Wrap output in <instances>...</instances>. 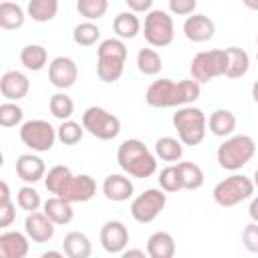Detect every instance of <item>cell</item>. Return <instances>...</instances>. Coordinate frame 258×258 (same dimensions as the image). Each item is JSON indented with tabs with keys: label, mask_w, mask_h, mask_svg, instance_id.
Wrapping results in <instances>:
<instances>
[{
	"label": "cell",
	"mask_w": 258,
	"mask_h": 258,
	"mask_svg": "<svg viewBox=\"0 0 258 258\" xmlns=\"http://www.w3.org/2000/svg\"><path fill=\"white\" fill-rule=\"evenodd\" d=\"M127 60V46L121 38H105L97 46V75L103 83L121 79Z\"/></svg>",
	"instance_id": "3957f363"
},
{
	"label": "cell",
	"mask_w": 258,
	"mask_h": 258,
	"mask_svg": "<svg viewBox=\"0 0 258 258\" xmlns=\"http://www.w3.org/2000/svg\"><path fill=\"white\" fill-rule=\"evenodd\" d=\"M54 222L44 214V212H28L26 220H24V232L26 236L36 242V244H44L50 242L54 236Z\"/></svg>",
	"instance_id": "5bb4252c"
},
{
	"label": "cell",
	"mask_w": 258,
	"mask_h": 258,
	"mask_svg": "<svg viewBox=\"0 0 258 258\" xmlns=\"http://www.w3.org/2000/svg\"><path fill=\"white\" fill-rule=\"evenodd\" d=\"M177 171H179V177H181V185L183 189H200L206 181V175L202 171V167L198 163H191V161H179L177 163Z\"/></svg>",
	"instance_id": "f546056e"
},
{
	"label": "cell",
	"mask_w": 258,
	"mask_h": 258,
	"mask_svg": "<svg viewBox=\"0 0 258 258\" xmlns=\"http://www.w3.org/2000/svg\"><path fill=\"white\" fill-rule=\"evenodd\" d=\"M24 119V111L16 101H4L0 105V125L2 127H16Z\"/></svg>",
	"instance_id": "74e56055"
},
{
	"label": "cell",
	"mask_w": 258,
	"mask_h": 258,
	"mask_svg": "<svg viewBox=\"0 0 258 258\" xmlns=\"http://www.w3.org/2000/svg\"><path fill=\"white\" fill-rule=\"evenodd\" d=\"M254 181L242 173H234L222 181L216 183L212 196L214 202L222 208H234L238 204H242L244 200H250L254 194Z\"/></svg>",
	"instance_id": "52a82bcc"
},
{
	"label": "cell",
	"mask_w": 258,
	"mask_h": 258,
	"mask_svg": "<svg viewBox=\"0 0 258 258\" xmlns=\"http://www.w3.org/2000/svg\"><path fill=\"white\" fill-rule=\"evenodd\" d=\"M256 42H258V36H256Z\"/></svg>",
	"instance_id": "f5cc1de1"
},
{
	"label": "cell",
	"mask_w": 258,
	"mask_h": 258,
	"mask_svg": "<svg viewBox=\"0 0 258 258\" xmlns=\"http://www.w3.org/2000/svg\"><path fill=\"white\" fill-rule=\"evenodd\" d=\"M56 139V129L44 119H30L20 125V141L36 153L50 151Z\"/></svg>",
	"instance_id": "30bf717a"
},
{
	"label": "cell",
	"mask_w": 258,
	"mask_h": 258,
	"mask_svg": "<svg viewBox=\"0 0 258 258\" xmlns=\"http://www.w3.org/2000/svg\"><path fill=\"white\" fill-rule=\"evenodd\" d=\"M242 4H244L248 10H254V12H258V0H242Z\"/></svg>",
	"instance_id": "7dc6e473"
},
{
	"label": "cell",
	"mask_w": 258,
	"mask_h": 258,
	"mask_svg": "<svg viewBox=\"0 0 258 258\" xmlns=\"http://www.w3.org/2000/svg\"><path fill=\"white\" fill-rule=\"evenodd\" d=\"M83 127L85 131H89L93 137L101 139V141H111L121 133V121L117 115L109 113L103 107H89L83 113Z\"/></svg>",
	"instance_id": "9c48e42d"
},
{
	"label": "cell",
	"mask_w": 258,
	"mask_h": 258,
	"mask_svg": "<svg viewBox=\"0 0 258 258\" xmlns=\"http://www.w3.org/2000/svg\"><path fill=\"white\" fill-rule=\"evenodd\" d=\"M183 34L191 42H208L216 34V24L206 14H189L183 22Z\"/></svg>",
	"instance_id": "9a60e30c"
},
{
	"label": "cell",
	"mask_w": 258,
	"mask_h": 258,
	"mask_svg": "<svg viewBox=\"0 0 258 258\" xmlns=\"http://www.w3.org/2000/svg\"><path fill=\"white\" fill-rule=\"evenodd\" d=\"M161 56L155 48H141L137 52V69L145 77H155L161 71Z\"/></svg>",
	"instance_id": "836d02e7"
},
{
	"label": "cell",
	"mask_w": 258,
	"mask_h": 258,
	"mask_svg": "<svg viewBox=\"0 0 258 258\" xmlns=\"http://www.w3.org/2000/svg\"><path fill=\"white\" fill-rule=\"evenodd\" d=\"M58 12V0H28L26 14L34 22H50Z\"/></svg>",
	"instance_id": "4dcf8cb0"
},
{
	"label": "cell",
	"mask_w": 258,
	"mask_h": 258,
	"mask_svg": "<svg viewBox=\"0 0 258 258\" xmlns=\"http://www.w3.org/2000/svg\"><path fill=\"white\" fill-rule=\"evenodd\" d=\"M48 109H50V113L56 119L64 121V119H71L73 117V113H75V101L67 93H54L50 97V101H48Z\"/></svg>",
	"instance_id": "e575fe53"
},
{
	"label": "cell",
	"mask_w": 258,
	"mask_h": 258,
	"mask_svg": "<svg viewBox=\"0 0 258 258\" xmlns=\"http://www.w3.org/2000/svg\"><path fill=\"white\" fill-rule=\"evenodd\" d=\"M77 10L87 20H99L109 10V0H77Z\"/></svg>",
	"instance_id": "8d00e7d4"
},
{
	"label": "cell",
	"mask_w": 258,
	"mask_h": 258,
	"mask_svg": "<svg viewBox=\"0 0 258 258\" xmlns=\"http://www.w3.org/2000/svg\"><path fill=\"white\" fill-rule=\"evenodd\" d=\"M141 20L137 18L135 12L127 10V12H119L113 20V30L117 34V38L127 40V38H135L141 32Z\"/></svg>",
	"instance_id": "d4e9b609"
},
{
	"label": "cell",
	"mask_w": 258,
	"mask_h": 258,
	"mask_svg": "<svg viewBox=\"0 0 258 258\" xmlns=\"http://www.w3.org/2000/svg\"><path fill=\"white\" fill-rule=\"evenodd\" d=\"M16 175L26 183H36L46 175V165L38 155L22 153L16 159Z\"/></svg>",
	"instance_id": "ac0fdd59"
},
{
	"label": "cell",
	"mask_w": 258,
	"mask_h": 258,
	"mask_svg": "<svg viewBox=\"0 0 258 258\" xmlns=\"http://www.w3.org/2000/svg\"><path fill=\"white\" fill-rule=\"evenodd\" d=\"M252 181H254V185H256V187H258V167H256V169H254V179H252Z\"/></svg>",
	"instance_id": "f907efd6"
},
{
	"label": "cell",
	"mask_w": 258,
	"mask_h": 258,
	"mask_svg": "<svg viewBox=\"0 0 258 258\" xmlns=\"http://www.w3.org/2000/svg\"><path fill=\"white\" fill-rule=\"evenodd\" d=\"M202 93V85L194 79H157L145 91V103L153 109H167V107H183L198 101Z\"/></svg>",
	"instance_id": "6da1fadb"
},
{
	"label": "cell",
	"mask_w": 258,
	"mask_h": 258,
	"mask_svg": "<svg viewBox=\"0 0 258 258\" xmlns=\"http://www.w3.org/2000/svg\"><path fill=\"white\" fill-rule=\"evenodd\" d=\"M169 12L175 16H189L198 8V0H167Z\"/></svg>",
	"instance_id": "b9f144b4"
},
{
	"label": "cell",
	"mask_w": 258,
	"mask_h": 258,
	"mask_svg": "<svg viewBox=\"0 0 258 258\" xmlns=\"http://www.w3.org/2000/svg\"><path fill=\"white\" fill-rule=\"evenodd\" d=\"M165 204H167V191L157 189V187H149L143 194H139L137 198H133L131 216L139 224H149L163 212Z\"/></svg>",
	"instance_id": "8fae6325"
},
{
	"label": "cell",
	"mask_w": 258,
	"mask_h": 258,
	"mask_svg": "<svg viewBox=\"0 0 258 258\" xmlns=\"http://www.w3.org/2000/svg\"><path fill=\"white\" fill-rule=\"evenodd\" d=\"M256 153V141L250 135H230L218 147V163L222 169L238 171L242 169Z\"/></svg>",
	"instance_id": "5b68a950"
},
{
	"label": "cell",
	"mask_w": 258,
	"mask_h": 258,
	"mask_svg": "<svg viewBox=\"0 0 258 258\" xmlns=\"http://www.w3.org/2000/svg\"><path fill=\"white\" fill-rule=\"evenodd\" d=\"M20 62L24 69L28 71H42L48 62V52L42 44H26L22 50H20Z\"/></svg>",
	"instance_id": "83f0119b"
},
{
	"label": "cell",
	"mask_w": 258,
	"mask_h": 258,
	"mask_svg": "<svg viewBox=\"0 0 258 258\" xmlns=\"http://www.w3.org/2000/svg\"><path fill=\"white\" fill-rule=\"evenodd\" d=\"M99 240H101V246H103L105 252H109V254H123V250L129 244L127 226L123 222H119V220H109V222L103 224Z\"/></svg>",
	"instance_id": "4fadbf2b"
},
{
	"label": "cell",
	"mask_w": 258,
	"mask_h": 258,
	"mask_svg": "<svg viewBox=\"0 0 258 258\" xmlns=\"http://www.w3.org/2000/svg\"><path fill=\"white\" fill-rule=\"evenodd\" d=\"M16 204L26 212H36L42 202H40V194L32 185H22L16 191Z\"/></svg>",
	"instance_id": "ab89813d"
},
{
	"label": "cell",
	"mask_w": 258,
	"mask_h": 258,
	"mask_svg": "<svg viewBox=\"0 0 258 258\" xmlns=\"http://www.w3.org/2000/svg\"><path fill=\"white\" fill-rule=\"evenodd\" d=\"M16 218V206L12 200H2L0 202V228H8Z\"/></svg>",
	"instance_id": "7bdbcfd3"
},
{
	"label": "cell",
	"mask_w": 258,
	"mask_h": 258,
	"mask_svg": "<svg viewBox=\"0 0 258 258\" xmlns=\"http://www.w3.org/2000/svg\"><path fill=\"white\" fill-rule=\"evenodd\" d=\"M83 133H85V127L73 119H64L60 121V125L56 127V137L60 143L64 145H75L83 139Z\"/></svg>",
	"instance_id": "d590c367"
},
{
	"label": "cell",
	"mask_w": 258,
	"mask_h": 258,
	"mask_svg": "<svg viewBox=\"0 0 258 258\" xmlns=\"http://www.w3.org/2000/svg\"><path fill=\"white\" fill-rule=\"evenodd\" d=\"M119 167L137 179L151 177L157 171V155H153L141 139H125L117 149Z\"/></svg>",
	"instance_id": "7a4b0ae2"
},
{
	"label": "cell",
	"mask_w": 258,
	"mask_h": 258,
	"mask_svg": "<svg viewBox=\"0 0 258 258\" xmlns=\"http://www.w3.org/2000/svg\"><path fill=\"white\" fill-rule=\"evenodd\" d=\"M99 38H101V28L93 20H85V22L77 24L73 30V40L79 46H93V44H97Z\"/></svg>",
	"instance_id": "d6a6232c"
},
{
	"label": "cell",
	"mask_w": 258,
	"mask_h": 258,
	"mask_svg": "<svg viewBox=\"0 0 258 258\" xmlns=\"http://www.w3.org/2000/svg\"><path fill=\"white\" fill-rule=\"evenodd\" d=\"M228 71V50L226 48H212L202 50L191 58L189 73L191 79L202 83H210L218 77H226Z\"/></svg>",
	"instance_id": "8992f818"
},
{
	"label": "cell",
	"mask_w": 258,
	"mask_h": 258,
	"mask_svg": "<svg viewBox=\"0 0 258 258\" xmlns=\"http://www.w3.org/2000/svg\"><path fill=\"white\" fill-rule=\"evenodd\" d=\"M155 155L161 161H179L183 155V143L179 141V137H159L155 141Z\"/></svg>",
	"instance_id": "1f68e13d"
},
{
	"label": "cell",
	"mask_w": 258,
	"mask_h": 258,
	"mask_svg": "<svg viewBox=\"0 0 258 258\" xmlns=\"http://www.w3.org/2000/svg\"><path fill=\"white\" fill-rule=\"evenodd\" d=\"M42 212H44L56 226H67V224L73 220V216H75L73 204H71L69 200L60 198V196L48 198V200L44 202V210H42Z\"/></svg>",
	"instance_id": "603a6c76"
},
{
	"label": "cell",
	"mask_w": 258,
	"mask_h": 258,
	"mask_svg": "<svg viewBox=\"0 0 258 258\" xmlns=\"http://www.w3.org/2000/svg\"><path fill=\"white\" fill-rule=\"evenodd\" d=\"M62 252L69 258H89L93 252V246L87 234L73 230L62 238Z\"/></svg>",
	"instance_id": "7402d4cb"
},
{
	"label": "cell",
	"mask_w": 258,
	"mask_h": 258,
	"mask_svg": "<svg viewBox=\"0 0 258 258\" xmlns=\"http://www.w3.org/2000/svg\"><path fill=\"white\" fill-rule=\"evenodd\" d=\"M210 133L216 137H230L236 129V115L230 109H216L208 121Z\"/></svg>",
	"instance_id": "cb8c5ba5"
},
{
	"label": "cell",
	"mask_w": 258,
	"mask_h": 258,
	"mask_svg": "<svg viewBox=\"0 0 258 258\" xmlns=\"http://www.w3.org/2000/svg\"><path fill=\"white\" fill-rule=\"evenodd\" d=\"M30 81L20 71H6L0 77V93L6 101H20L28 95Z\"/></svg>",
	"instance_id": "2e32d148"
},
{
	"label": "cell",
	"mask_w": 258,
	"mask_h": 258,
	"mask_svg": "<svg viewBox=\"0 0 258 258\" xmlns=\"http://www.w3.org/2000/svg\"><path fill=\"white\" fill-rule=\"evenodd\" d=\"M157 181H159V187L165 189L167 194H175V191L183 189L181 177H179V171H177V165H167V167H163V169L159 171Z\"/></svg>",
	"instance_id": "f35d334b"
},
{
	"label": "cell",
	"mask_w": 258,
	"mask_h": 258,
	"mask_svg": "<svg viewBox=\"0 0 258 258\" xmlns=\"http://www.w3.org/2000/svg\"><path fill=\"white\" fill-rule=\"evenodd\" d=\"M73 175L75 173L71 171V167H67V165H54L44 175V185H46V189L52 196H62V191L67 189V185L73 179Z\"/></svg>",
	"instance_id": "4316f807"
},
{
	"label": "cell",
	"mask_w": 258,
	"mask_h": 258,
	"mask_svg": "<svg viewBox=\"0 0 258 258\" xmlns=\"http://www.w3.org/2000/svg\"><path fill=\"white\" fill-rule=\"evenodd\" d=\"M95 194H97L95 179L87 173H79V175H73V179L69 181V185H67V189L62 191L60 198L69 200L71 204H85V202L93 200Z\"/></svg>",
	"instance_id": "e0dca14e"
},
{
	"label": "cell",
	"mask_w": 258,
	"mask_h": 258,
	"mask_svg": "<svg viewBox=\"0 0 258 258\" xmlns=\"http://www.w3.org/2000/svg\"><path fill=\"white\" fill-rule=\"evenodd\" d=\"M248 214H250V220H252V222H258V196L252 198L250 208H248Z\"/></svg>",
	"instance_id": "f6af8a7d"
},
{
	"label": "cell",
	"mask_w": 258,
	"mask_h": 258,
	"mask_svg": "<svg viewBox=\"0 0 258 258\" xmlns=\"http://www.w3.org/2000/svg\"><path fill=\"white\" fill-rule=\"evenodd\" d=\"M143 36L149 46H155V48L169 46L175 36L171 14L165 10H149L143 22Z\"/></svg>",
	"instance_id": "ba28073f"
},
{
	"label": "cell",
	"mask_w": 258,
	"mask_h": 258,
	"mask_svg": "<svg viewBox=\"0 0 258 258\" xmlns=\"http://www.w3.org/2000/svg\"><path fill=\"white\" fill-rule=\"evenodd\" d=\"M123 256L125 258H129V256H145V252L143 250H131L129 248V250H123Z\"/></svg>",
	"instance_id": "c3c4849f"
},
{
	"label": "cell",
	"mask_w": 258,
	"mask_h": 258,
	"mask_svg": "<svg viewBox=\"0 0 258 258\" xmlns=\"http://www.w3.org/2000/svg\"><path fill=\"white\" fill-rule=\"evenodd\" d=\"M28 236L26 232H16V230H10V232H2L0 234V254L4 258H24L30 250V244H28Z\"/></svg>",
	"instance_id": "ffe728a7"
},
{
	"label": "cell",
	"mask_w": 258,
	"mask_h": 258,
	"mask_svg": "<svg viewBox=\"0 0 258 258\" xmlns=\"http://www.w3.org/2000/svg\"><path fill=\"white\" fill-rule=\"evenodd\" d=\"M171 123L177 131V137L183 145H200L206 139V131H208V119L204 115V111L200 107L194 105H183L177 107V111L171 117Z\"/></svg>",
	"instance_id": "277c9868"
},
{
	"label": "cell",
	"mask_w": 258,
	"mask_h": 258,
	"mask_svg": "<svg viewBox=\"0 0 258 258\" xmlns=\"http://www.w3.org/2000/svg\"><path fill=\"white\" fill-rule=\"evenodd\" d=\"M147 256L151 258H173L175 254V240L169 232H153L147 238Z\"/></svg>",
	"instance_id": "44dd1931"
},
{
	"label": "cell",
	"mask_w": 258,
	"mask_h": 258,
	"mask_svg": "<svg viewBox=\"0 0 258 258\" xmlns=\"http://www.w3.org/2000/svg\"><path fill=\"white\" fill-rule=\"evenodd\" d=\"M79 79V67L69 56H54L48 62V81L52 87L64 91L71 89Z\"/></svg>",
	"instance_id": "7c38bea8"
},
{
	"label": "cell",
	"mask_w": 258,
	"mask_h": 258,
	"mask_svg": "<svg viewBox=\"0 0 258 258\" xmlns=\"http://www.w3.org/2000/svg\"><path fill=\"white\" fill-rule=\"evenodd\" d=\"M256 60H258V52H256Z\"/></svg>",
	"instance_id": "816d5d0a"
},
{
	"label": "cell",
	"mask_w": 258,
	"mask_h": 258,
	"mask_svg": "<svg viewBox=\"0 0 258 258\" xmlns=\"http://www.w3.org/2000/svg\"><path fill=\"white\" fill-rule=\"evenodd\" d=\"M125 4L129 6L131 12L139 14V12H149L153 6V0H125Z\"/></svg>",
	"instance_id": "ee69618b"
},
{
	"label": "cell",
	"mask_w": 258,
	"mask_h": 258,
	"mask_svg": "<svg viewBox=\"0 0 258 258\" xmlns=\"http://www.w3.org/2000/svg\"><path fill=\"white\" fill-rule=\"evenodd\" d=\"M62 256H67V254L64 252H58V250H48V252L42 254V258H62Z\"/></svg>",
	"instance_id": "bcb514c9"
},
{
	"label": "cell",
	"mask_w": 258,
	"mask_h": 258,
	"mask_svg": "<svg viewBox=\"0 0 258 258\" xmlns=\"http://www.w3.org/2000/svg\"><path fill=\"white\" fill-rule=\"evenodd\" d=\"M228 71L226 77L228 79H240L248 73L250 69V56L244 48L240 46H228Z\"/></svg>",
	"instance_id": "f1b7e54d"
},
{
	"label": "cell",
	"mask_w": 258,
	"mask_h": 258,
	"mask_svg": "<svg viewBox=\"0 0 258 258\" xmlns=\"http://www.w3.org/2000/svg\"><path fill=\"white\" fill-rule=\"evenodd\" d=\"M133 181L127 173H111L103 181V194L111 202H127L133 196Z\"/></svg>",
	"instance_id": "d6986e66"
},
{
	"label": "cell",
	"mask_w": 258,
	"mask_h": 258,
	"mask_svg": "<svg viewBox=\"0 0 258 258\" xmlns=\"http://www.w3.org/2000/svg\"><path fill=\"white\" fill-rule=\"evenodd\" d=\"M252 99L258 103V81H254V85H252Z\"/></svg>",
	"instance_id": "681fc988"
},
{
	"label": "cell",
	"mask_w": 258,
	"mask_h": 258,
	"mask_svg": "<svg viewBox=\"0 0 258 258\" xmlns=\"http://www.w3.org/2000/svg\"><path fill=\"white\" fill-rule=\"evenodd\" d=\"M242 244L248 252L258 254V222H250L242 230Z\"/></svg>",
	"instance_id": "60d3db41"
},
{
	"label": "cell",
	"mask_w": 258,
	"mask_h": 258,
	"mask_svg": "<svg viewBox=\"0 0 258 258\" xmlns=\"http://www.w3.org/2000/svg\"><path fill=\"white\" fill-rule=\"evenodd\" d=\"M26 16L28 14L16 2L4 0L0 4V28H4V30H16V28H20L24 24Z\"/></svg>",
	"instance_id": "484cf974"
}]
</instances>
